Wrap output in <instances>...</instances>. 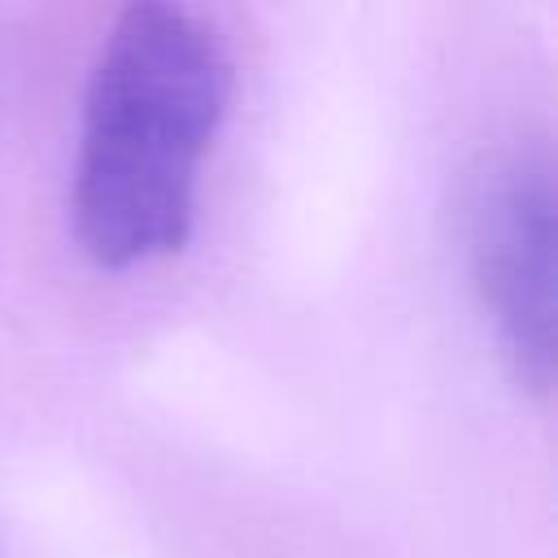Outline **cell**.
Listing matches in <instances>:
<instances>
[{"label": "cell", "mask_w": 558, "mask_h": 558, "mask_svg": "<svg viewBox=\"0 0 558 558\" xmlns=\"http://www.w3.org/2000/svg\"><path fill=\"white\" fill-rule=\"evenodd\" d=\"M231 100V52L192 4L118 9L87 70L70 218L105 270L170 257L196 222L201 161Z\"/></svg>", "instance_id": "1"}, {"label": "cell", "mask_w": 558, "mask_h": 558, "mask_svg": "<svg viewBox=\"0 0 558 558\" xmlns=\"http://www.w3.org/2000/svg\"><path fill=\"white\" fill-rule=\"evenodd\" d=\"M554 148L545 135H510L484 148L462 187V253L475 301L510 375L554 384Z\"/></svg>", "instance_id": "2"}]
</instances>
